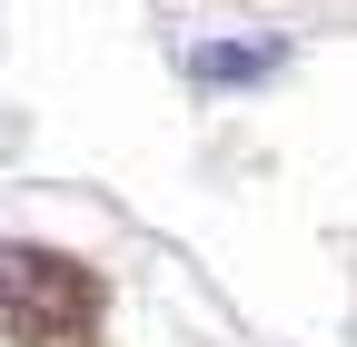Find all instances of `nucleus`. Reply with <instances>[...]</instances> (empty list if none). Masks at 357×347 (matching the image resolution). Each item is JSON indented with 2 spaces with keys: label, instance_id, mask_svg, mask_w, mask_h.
<instances>
[{
  "label": "nucleus",
  "instance_id": "nucleus-1",
  "mask_svg": "<svg viewBox=\"0 0 357 347\" xmlns=\"http://www.w3.org/2000/svg\"><path fill=\"white\" fill-rule=\"evenodd\" d=\"M0 318L20 337H60L89 327V278L70 258H40V248H0Z\"/></svg>",
  "mask_w": 357,
  "mask_h": 347
},
{
  "label": "nucleus",
  "instance_id": "nucleus-2",
  "mask_svg": "<svg viewBox=\"0 0 357 347\" xmlns=\"http://www.w3.org/2000/svg\"><path fill=\"white\" fill-rule=\"evenodd\" d=\"M268 60H278L268 40H258V50H199V79H258Z\"/></svg>",
  "mask_w": 357,
  "mask_h": 347
}]
</instances>
